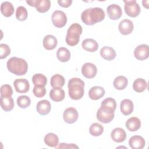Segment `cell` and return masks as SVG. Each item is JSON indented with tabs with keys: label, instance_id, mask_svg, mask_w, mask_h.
<instances>
[{
	"label": "cell",
	"instance_id": "obj_3",
	"mask_svg": "<svg viewBox=\"0 0 149 149\" xmlns=\"http://www.w3.org/2000/svg\"><path fill=\"white\" fill-rule=\"evenodd\" d=\"M6 66L9 72L17 76L25 74L28 70V65L26 61L17 57L10 58L7 61Z\"/></svg>",
	"mask_w": 149,
	"mask_h": 149
},
{
	"label": "cell",
	"instance_id": "obj_34",
	"mask_svg": "<svg viewBox=\"0 0 149 149\" xmlns=\"http://www.w3.org/2000/svg\"><path fill=\"white\" fill-rule=\"evenodd\" d=\"M17 105L21 108H27L31 104L30 98L27 95H20L17 98Z\"/></svg>",
	"mask_w": 149,
	"mask_h": 149
},
{
	"label": "cell",
	"instance_id": "obj_15",
	"mask_svg": "<svg viewBox=\"0 0 149 149\" xmlns=\"http://www.w3.org/2000/svg\"><path fill=\"white\" fill-rule=\"evenodd\" d=\"M51 105L49 101L43 100L38 101L36 105V109L41 115H46L48 114L51 111Z\"/></svg>",
	"mask_w": 149,
	"mask_h": 149
},
{
	"label": "cell",
	"instance_id": "obj_27",
	"mask_svg": "<svg viewBox=\"0 0 149 149\" xmlns=\"http://www.w3.org/2000/svg\"><path fill=\"white\" fill-rule=\"evenodd\" d=\"M56 56L61 62H66L70 58V52L66 48L61 47L57 51Z\"/></svg>",
	"mask_w": 149,
	"mask_h": 149
},
{
	"label": "cell",
	"instance_id": "obj_35",
	"mask_svg": "<svg viewBox=\"0 0 149 149\" xmlns=\"http://www.w3.org/2000/svg\"><path fill=\"white\" fill-rule=\"evenodd\" d=\"M28 16L27 11L26 8L22 6H19L17 8L16 11V17L19 21H24L26 20Z\"/></svg>",
	"mask_w": 149,
	"mask_h": 149
},
{
	"label": "cell",
	"instance_id": "obj_32",
	"mask_svg": "<svg viewBox=\"0 0 149 149\" xmlns=\"http://www.w3.org/2000/svg\"><path fill=\"white\" fill-rule=\"evenodd\" d=\"M32 81L34 86H45L47 83V79L41 73H36L33 76Z\"/></svg>",
	"mask_w": 149,
	"mask_h": 149
},
{
	"label": "cell",
	"instance_id": "obj_2",
	"mask_svg": "<svg viewBox=\"0 0 149 149\" xmlns=\"http://www.w3.org/2000/svg\"><path fill=\"white\" fill-rule=\"evenodd\" d=\"M84 83L79 78L73 77L69 80L68 88L69 95L72 100L81 99L84 93Z\"/></svg>",
	"mask_w": 149,
	"mask_h": 149
},
{
	"label": "cell",
	"instance_id": "obj_39",
	"mask_svg": "<svg viewBox=\"0 0 149 149\" xmlns=\"http://www.w3.org/2000/svg\"><path fill=\"white\" fill-rule=\"evenodd\" d=\"M33 92L34 95L37 97H42L46 94V89L44 86H35L33 88Z\"/></svg>",
	"mask_w": 149,
	"mask_h": 149
},
{
	"label": "cell",
	"instance_id": "obj_28",
	"mask_svg": "<svg viewBox=\"0 0 149 149\" xmlns=\"http://www.w3.org/2000/svg\"><path fill=\"white\" fill-rule=\"evenodd\" d=\"M65 80L63 76L56 74L51 78V86L53 88H62L65 84Z\"/></svg>",
	"mask_w": 149,
	"mask_h": 149
},
{
	"label": "cell",
	"instance_id": "obj_37",
	"mask_svg": "<svg viewBox=\"0 0 149 149\" xmlns=\"http://www.w3.org/2000/svg\"><path fill=\"white\" fill-rule=\"evenodd\" d=\"M0 59H2L6 58L10 54V47L5 44H0Z\"/></svg>",
	"mask_w": 149,
	"mask_h": 149
},
{
	"label": "cell",
	"instance_id": "obj_1",
	"mask_svg": "<svg viewBox=\"0 0 149 149\" xmlns=\"http://www.w3.org/2000/svg\"><path fill=\"white\" fill-rule=\"evenodd\" d=\"M105 12L101 8H90L84 10L81 14L82 22L86 25H93L105 18Z\"/></svg>",
	"mask_w": 149,
	"mask_h": 149
},
{
	"label": "cell",
	"instance_id": "obj_42",
	"mask_svg": "<svg viewBox=\"0 0 149 149\" xmlns=\"http://www.w3.org/2000/svg\"><path fill=\"white\" fill-rule=\"evenodd\" d=\"M142 3H143V5L144 7L146 8L147 9L148 8V1H143Z\"/></svg>",
	"mask_w": 149,
	"mask_h": 149
},
{
	"label": "cell",
	"instance_id": "obj_5",
	"mask_svg": "<svg viewBox=\"0 0 149 149\" xmlns=\"http://www.w3.org/2000/svg\"><path fill=\"white\" fill-rule=\"evenodd\" d=\"M97 119L103 123H108L111 122L114 118V111L100 107L97 112Z\"/></svg>",
	"mask_w": 149,
	"mask_h": 149
},
{
	"label": "cell",
	"instance_id": "obj_33",
	"mask_svg": "<svg viewBox=\"0 0 149 149\" xmlns=\"http://www.w3.org/2000/svg\"><path fill=\"white\" fill-rule=\"evenodd\" d=\"M104 132L103 126L98 123H93L89 128V133L93 136H99Z\"/></svg>",
	"mask_w": 149,
	"mask_h": 149
},
{
	"label": "cell",
	"instance_id": "obj_10",
	"mask_svg": "<svg viewBox=\"0 0 149 149\" xmlns=\"http://www.w3.org/2000/svg\"><path fill=\"white\" fill-rule=\"evenodd\" d=\"M97 69L96 66L90 62L84 63L81 68L82 74L87 79H91L96 76Z\"/></svg>",
	"mask_w": 149,
	"mask_h": 149
},
{
	"label": "cell",
	"instance_id": "obj_18",
	"mask_svg": "<svg viewBox=\"0 0 149 149\" xmlns=\"http://www.w3.org/2000/svg\"><path fill=\"white\" fill-rule=\"evenodd\" d=\"M105 95V90L100 86H94L88 91V96L90 99L97 100L102 98Z\"/></svg>",
	"mask_w": 149,
	"mask_h": 149
},
{
	"label": "cell",
	"instance_id": "obj_13",
	"mask_svg": "<svg viewBox=\"0 0 149 149\" xmlns=\"http://www.w3.org/2000/svg\"><path fill=\"white\" fill-rule=\"evenodd\" d=\"M120 33L123 35L130 34L133 30L134 26L133 22L129 19H124L122 20L118 26Z\"/></svg>",
	"mask_w": 149,
	"mask_h": 149
},
{
	"label": "cell",
	"instance_id": "obj_23",
	"mask_svg": "<svg viewBox=\"0 0 149 149\" xmlns=\"http://www.w3.org/2000/svg\"><path fill=\"white\" fill-rule=\"evenodd\" d=\"M141 121L137 117H131L126 122V128L130 132H135L140 129Z\"/></svg>",
	"mask_w": 149,
	"mask_h": 149
},
{
	"label": "cell",
	"instance_id": "obj_29",
	"mask_svg": "<svg viewBox=\"0 0 149 149\" xmlns=\"http://www.w3.org/2000/svg\"><path fill=\"white\" fill-rule=\"evenodd\" d=\"M128 80L127 78L123 76H119L116 77L113 82L114 87L119 90L125 89L127 86Z\"/></svg>",
	"mask_w": 149,
	"mask_h": 149
},
{
	"label": "cell",
	"instance_id": "obj_25",
	"mask_svg": "<svg viewBox=\"0 0 149 149\" xmlns=\"http://www.w3.org/2000/svg\"><path fill=\"white\" fill-rule=\"evenodd\" d=\"M1 13L5 17H10L14 13V7L12 3L8 1L3 2L1 5Z\"/></svg>",
	"mask_w": 149,
	"mask_h": 149
},
{
	"label": "cell",
	"instance_id": "obj_6",
	"mask_svg": "<svg viewBox=\"0 0 149 149\" xmlns=\"http://www.w3.org/2000/svg\"><path fill=\"white\" fill-rule=\"evenodd\" d=\"M125 3V11L130 17H135L140 13V7L136 1H123Z\"/></svg>",
	"mask_w": 149,
	"mask_h": 149
},
{
	"label": "cell",
	"instance_id": "obj_20",
	"mask_svg": "<svg viewBox=\"0 0 149 149\" xmlns=\"http://www.w3.org/2000/svg\"><path fill=\"white\" fill-rule=\"evenodd\" d=\"M43 46L47 50L54 49L57 45L58 41L55 37L52 35H47L43 39Z\"/></svg>",
	"mask_w": 149,
	"mask_h": 149
},
{
	"label": "cell",
	"instance_id": "obj_30",
	"mask_svg": "<svg viewBox=\"0 0 149 149\" xmlns=\"http://www.w3.org/2000/svg\"><path fill=\"white\" fill-rule=\"evenodd\" d=\"M133 88L135 91L141 93L147 88V83L142 78H137L133 83Z\"/></svg>",
	"mask_w": 149,
	"mask_h": 149
},
{
	"label": "cell",
	"instance_id": "obj_24",
	"mask_svg": "<svg viewBox=\"0 0 149 149\" xmlns=\"http://www.w3.org/2000/svg\"><path fill=\"white\" fill-rule=\"evenodd\" d=\"M14 101L12 96H1V106L5 111H10L14 107Z\"/></svg>",
	"mask_w": 149,
	"mask_h": 149
},
{
	"label": "cell",
	"instance_id": "obj_21",
	"mask_svg": "<svg viewBox=\"0 0 149 149\" xmlns=\"http://www.w3.org/2000/svg\"><path fill=\"white\" fill-rule=\"evenodd\" d=\"M100 55L104 59L112 61L116 57V52L112 47L105 46L101 49Z\"/></svg>",
	"mask_w": 149,
	"mask_h": 149
},
{
	"label": "cell",
	"instance_id": "obj_26",
	"mask_svg": "<svg viewBox=\"0 0 149 149\" xmlns=\"http://www.w3.org/2000/svg\"><path fill=\"white\" fill-rule=\"evenodd\" d=\"M44 140L45 144L52 147H56L59 143L58 137L57 135L52 133L47 134L44 137Z\"/></svg>",
	"mask_w": 149,
	"mask_h": 149
},
{
	"label": "cell",
	"instance_id": "obj_11",
	"mask_svg": "<svg viewBox=\"0 0 149 149\" xmlns=\"http://www.w3.org/2000/svg\"><path fill=\"white\" fill-rule=\"evenodd\" d=\"M108 17L111 20H117L119 19L122 15V10L120 6L116 4L109 5L107 9Z\"/></svg>",
	"mask_w": 149,
	"mask_h": 149
},
{
	"label": "cell",
	"instance_id": "obj_9",
	"mask_svg": "<svg viewBox=\"0 0 149 149\" xmlns=\"http://www.w3.org/2000/svg\"><path fill=\"white\" fill-rule=\"evenodd\" d=\"M135 58L140 61L147 59L149 56L148 45L146 44H141L138 45L134 51Z\"/></svg>",
	"mask_w": 149,
	"mask_h": 149
},
{
	"label": "cell",
	"instance_id": "obj_8",
	"mask_svg": "<svg viewBox=\"0 0 149 149\" xmlns=\"http://www.w3.org/2000/svg\"><path fill=\"white\" fill-rule=\"evenodd\" d=\"M79 113L76 108L69 107L66 108L63 113V118L65 122L71 124L73 123L77 120Z\"/></svg>",
	"mask_w": 149,
	"mask_h": 149
},
{
	"label": "cell",
	"instance_id": "obj_41",
	"mask_svg": "<svg viewBox=\"0 0 149 149\" xmlns=\"http://www.w3.org/2000/svg\"><path fill=\"white\" fill-rule=\"evenodd\" d=\"M58 4L63 8H68L72 3V0H59L58 1Z\"/></svg>",
	"mask_w": 149,
	"mask_h": 149
},
{
	"label": "cell",
	"instance_id": "obj_36",
	"mask_svg": "<svg viewBox=\"0 0 149 149\" xmlns=\"http://www.w3.org/2000/svg\"><path fill=\"white\" fill-rule=\"evenodd\" d=\"M101 107L111 109L113 111H115L116 108V102L115 100L111 97L105 98L102 102Z\"/></svg>",
	"mask_w": 149,
	"mask_h": 149
},
{
	"label": "cell",
	"instance_id": "obj_38",
	"mask_svg": "<svg viewBox=\"0 0 149 149\" xmlns=\"http://www.w3.org/2000/svg\"><path fill=\"white\" fill-rule=\"evenodd\" d=\"M13 94L12 87L9 84H3L1 87V96L10 97Z\"/></svg>",
	"mask_w": 149,
	"mask_h": 149
},
{
	"label": "cell",
	"instance_id": "obj_12",
	"mask_svg": "<svg viewBox=\"0 0 149 149\" xmlns=\"http://www.w3.org/2000/svg\"><path fill=\"white\" fill-rule=\"evenodd\" d=\"M16 91L19 93H25L29 90L30 84L25 79H17L13 82Z\"/></svg>",
	"mask_w": 149,
	"mask_h": 149
},
{
	"label": "cell",
	"instance_id": "obj_16",
	"mask_svg": "<svg viewBox=\"0 0 149 149\" xmlns=\"http://www.w3.org/2000/svg\"><path fill=\"white\" fill-rule=\"evenodd\" d=\"M112 139L116 143H121L125 140L126 139V133L120 127L115 128L111 133Z\"/></svg>",
	"mask_w": 149,
	"mask_h": 149
},
{
	"label": "cell",
	"instance_id": "obj_17",
	"mask_svg": "<svg viewBox=\"0 0 149 149\" xmlns=\"http://www.w3.org/2000/svg\"><path fill=\"white\" fill-rule=\"evenodd\" d=\"M81 46L84 49L90 52H95L98 48V42L92 38L84 40L81 43Z\"/></svg>",
	"mask_w": 149,
	"mask_h": 149
},
{
	"label": "cell",
	"instance_id": "obj_22",
	"mask_svg": "<svg viewBox=\"0 0 149 149\" xmlns=\"http://www.w3.org/2000/svg\"><path fill=\"white\" fill-rule=\"evenodd\" d=\"M49 97L54 101L59 102L65 98V93L61 88H54L49 92Z\"/></svg>",
	"mask_w": 149,
	"mask_h": 149
},
{
	"label": "cell",
	"instance_id": "obj_31",
	"mask_svg": "<svg viewBox=\"0 0 149 149\" xmlns=\"http://www.w3.org/2000/svg\"><path fill=\"white\" fill-rule=\"evenodd\" d=\"M51 6V2L49 0H37L36 8L37 10L40 13H45L47 12Z\"/></svg>",
	"mask_w": 149,
	"mask_h": 149
},
{
	"label": "cell",
	"instance_id": "obj_4",
	"mask_svg": "<svg viewBox=\"0 0 149 149\" xmlns=\"http://www.w3.org/2000/svg\"><path fill=\"white\" fill-rule=\"evenodd\" d=\"M82 27L78 23H73L68 30L66 37V42L70 46L76 45L80 40V36L82 33Z\"/></svg>",
	"mask_w": 149,
	"mask_h": 149
},
{
	"label": "cell",
	"instance_id": "obj_7",
	"mask_svg": "<svg viewBox=\"0 0 149 149\" xmlns=\"http://www.w3.org/2000/svg\"><path fill=\"white\" fill-rule=\"evenodd\" d=\"M51 19L53 24L58 28L64 27L67 23V16L62 10H56L54 11L52 15Z\"/></svg>",
	"mask_w": 149,
	"mask_h": 149
},
{
	"label": "cell",
	"instance_id": "obj_14",
	"mask_svg": "<svg viewBox=\"0 0 149 149\" xmlns=\"http://www.w3.org/2000/svg\"><path fill=\"white\" fill-rule=\"evenodd\" d=\"M144 139L139 135L131 137L129 140V145L132 149H142L145 146Z\"/></svg>",
	"mask_w": 149,
	"mask_h": 149
},
{
	"label": "cell",
	"instance_id": "obj_19",
	"mask_svg": "<svg viewBox=\"0 0 149 149\" xmlns=\"http://www.w3.org/2000/svg\"><path fill=\"white\" fill-rule=\"evenodd\" d=\"M134 105L132 101L129 99L123 100L120 104V109L121 112L125 115L131 114L133 111Z\"/></svg>",
	"mask_w": 149,
	"mask_h": 149
},
{
	"label": "cell",
	"instance_id": "obj_40",
	"mask_svg": "<svg viewBox=\"0 0 149 149\" xmlns=\"http://www.w3.org/2000/svg\"><path fill=\"white\" fill-rule=\"evenodd\" d=\"M57 148H78L79 147L74 144H66L61 143L58 147H56Z\"/></svg>",
	"mask_w": 149,
	"mask_h": 149
}]
</instances>
